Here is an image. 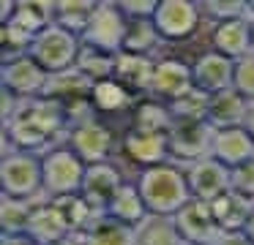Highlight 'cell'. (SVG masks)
Instances as JSON below:
<instances>
[{
	"label": "cell",
	"instance_id": "obj_1",
	"mask_svg": "<svg viewBox=\"0 0 254 245\" xmlns=\"http://www.w3.org/2000/svg\"><path fill=\"white\" fill-rule=\"evenodd\" d=\"M61 134H68L66 106L55 98H33L22 101L8 123H3V139L8 150H22L44 155L52 150V142Z\"/></svg>",
	"mask_w": 254,
	"mask_h": 245
},
{
	"label": "cell",
	"instance_id": "obj_2",
	"mask_svg": "<svg viewBox=\"0 0 254 245\" xmlns=\"http://www.w3.org/2000/svg\"><path fill=\"white\" fill-rule=\"evenodd\" d=\"M134 183L142 194L148 212L156 218H175L189 201H194L186 180V169L172 161L153 169H142Z\"/></svg>",
	"mask_w": 254,
	"mask_h": 245
},
{
	"label": "cell",
	"instance_id": "obj_3",
	"mask_svg": "<svg viewBox=\"0 0 254 245\" xmlns=\"http://www.w3.org/2000/svg\"><path fill=\"white\" fill-rule=\"evenodd\" d=\"M0 188L8 199L36 201V196L44 194V163L41 155L22 150L3 152L0 161Z\"/></svg>",
	"mask_w": 254,
	"mask_h": 245
},
{
	"label": "cell",
	"instance_id": "obj_4",
	"mask_svg": "<svg viewBox=\"0 0 254 245\" xmlns=\"http://www.w3.org/2000/svg\"><path fill=\"white\" fill-rule=\"evenodd\" d=\"M79 52H82V38L77 33L66 30L61 25H50L33 38L30 47V57L41 65L50 76L66 74V71L77 68Z\"/></svg>",
	"mask_w": 254,
	"mask_h": 245
},
{
	"label": "cell",
	"instance_id": "obj_5",
	"mask_svg": "<svg viewBox=\"0 0 254 245\" xmlns=\"http://www.w3.org/2000/svg\"><path fill=\"white\" fill-rule=\"evenodd\" d=\"M41 163H44V196H50V199H66V196L82 194L88 163L68 145L52 147L50 152H44Z\"/></svg>",
	"mask_w": 254,
	"mask_h": 245
},
{
	"label": "cell",
	"instance_id": "obj_6",
	"mask_svg": "<svg viewBox=\"0 0 254 245\" xmlns=\"http://www.w3.org/2000/svg\"><path fill=\"white\" fill-rule=\"evenodd\" d=\"M128 36V19L118 3H96V11L90 16L88 27L79 38L85 47L101 49L110 54H121Z\"/></svg>",
	"mask_w": 254,
	"mask_h": 245
},
{
	"label": "cell",
	"instance_id": "obj_7",
	"mask_svg": "<svg viewBox=\"0 0 254 245\" xmlns=\"http://www.w3.org/2000/svg\"><path fill=\"white\" fill-rule=\"evenodd\" d=\"M216 128L208 120H175L170 136V161H181L186 166L210 158Z\"/></svg>",
	"mask_w": 254,
	"mask_h": 245
},
{
	"label": "cell",
	"instance_id": "obj_8",
	"mask_svg": "<svg viewBox=\"0 0 254 245\" xmlns=\"http://www.w3.org/2000/svg\"><path fill=\"white\" fill-rule=\"evenodd\" d=\"M0 82H3V90L11 93V96H17L19 101H33V98H44L47 96L50 74H47L30 54H22V57L3 60Z\"/></svg>",
	"mask_w": 254,
	"mask_h": 245
},
{
	"label": "cell",
	"instance_id": "obj_9",
	"mask_svg": "<svg viewBox=\"0 0 254 245\" xmlns=\"http://www.w3.org/2000/svg\"><path fill=\"white\" fill-rule=\"evenodd\" d=\"M202 8L191 0H159L153 27L161 41H186L202 25Z\"/></svg>",
	"mask_w": 254,
	"mask_h": 245
},
{
	"label": "cell",
	"instance_id": "obj_10",
	"mask_svg": "<svg viewBox=\"0 0 254 245\" xmlns=\"http://www.w3.org/2000/svg\"><path fill=\"white\" fill-rule=\"evenodd\" d=\"M66 145L82 158L88 166H96V163H107L112 158L118 147V139H115V131L110 128L107 123H101L99 117L96 120H88V123L77 125L66 134Z\"/></svg>",
	"mask_w": 254,
	"mask_h": 245
},
{
	"label": "cell",
	"instance_id": "obj_11",
	"mask_svg": "<svg viewBox=\"0 0 254 245\" xmlns=\"http://www.w3.org/2000/svg\"><path fill=\"white\" fill-rule=\"evenodd\" d=\"M194 90L191 65L183 63L181 57H159L153 68V79L148 87V98H156L161 103H175L183 96Z\"/></svg>",
	"mask_w": 254,
	"mask_h": 245
},
{
	"label": "cell",
	"instance_id": "obj_12",
	"mask_svg": "<svg viewBox=\"0 0 254 245\" xmlns=\"http://www.w3.org/2000/svg\"><path fill=\"white\" fill-rule=\"evenodd\" d=\"M121 152L126 155V161L139 166V172L161 166L170 161V136L128 125L126 134L121 136Z\"/></svg>",
	"mask_w": 254,
	"mask_h": 245
},
{
	"label": "cell",
	"instance_id": "obj_13",
	"mask_svg": "<svg viewBox=\"0 0 254 245\" xmlns=\"http://www.w3.org/2000/svg\"><path fill=\"white\" fill-rule=\"evenodd\" d=\"M191 76H194V90L205 93L208 98L219 96V93L235 87V60L208 49L191 63Z\"/></svg>",
	"mask_w": 254,
	"mask_h": 245
},
{
	"label": "cell",
	"instance_id": "obj_14",
	"mask_svg": "<svg viewBox=\"0 0 254 245\" xmlns=\"http://www.w3.org/2000/svg\"><path fill=\"white\" fill-rule=\"evenodd\" d=\"M186 180L194 199L208 201V204L232 191V172L216 158H205V161L186 166Z\"/></svg>",
	"mask_w": 254,
	"mask_h": 245
},
{
	"label": "cell",
	"instance_id": "obj_15",
	"mask_svg": "<svg viewBox=\"0 0 254 245\" xmlns=\"http://www.w3.org/2000/svg\"><path fill=\"white\" fill-rule=\"evenodd\" d=\"M25 234L33 237L39 245H58V243H63V240H68L74 232H71V226H68V218L63 215L61 204L47 199V201H36Z\"/></svg>",
	"mask_w": 254,
	"mask_h": 245
},
{
	"label": "cell",
	"instance_id": "obj_16",
	"mask_svg": "<svg viewBox=\"0 0 254 245\" xmlns=\"http://www.w3.org/2000/svg\"><path fill=\"white\" fill-rule=\"evenodd\" d=\"M175 223L181 229L186 245H216L221 237V229L216 223L213 212H210L208 201H189L181 212L175 215Z\"/></svg>",
	"mask_w": 254,
	"mask_h": 245
},
{
	"label": "cell",
	"instance_id": "obj_17",
	"mask_svg": "<svg viewBox=\"0 0 254 245\" xmlns=\"http://www.w3.org/2000/svg\"><path fill=\"white\" fill-rule=\"evenodd\" d=\"M210 49L224 54V57H230V60H241L246 54H252L254 52L252 16L213 25V30H210Z\"/></svg>",
	"mask_w": 254,
	"mask_h": 245
},
{
	"label": "cell",
	"instance_id": "obj_18",
	"mask_svg": "<svg viewBox=\"0 0 254 245\" xmlns=\"http://www.w3.org/2000/svg\"><path fill=\"white\" fill-rule=\"evenodd\" d=\"M126 183V177L121 174V169L115 163H96V166H88V174H85V185H82V196L88 199V204L93 210H99L101 215L107 212V204L112 201V196L121 191V185Z\"/></svg>",
	"mask_w": 254,
	"mask_h": 245
},
{
	"label": "cell",
	"instance_id": "obj_19",
	"mask_svg": "<svg viewBox=\"0 0 254 245\" xmlns=\"http://www.w3.org/2000/svg\"><path fill=\"white\" fill-rule=\"evenodd\" d=\"M210 158L224 163L227 169H241L254 161V139L246 134V128H219L213 134V150Z\"/></svg>",
	"mask_w": 254,
	"mask_h": 245
},
{
	"label": "cell",
	"instance_id": "obj_20",
	"mask_svg": "<svg viewBox=\"0 0 254 245\" xmlns=\"http://www.w3.org/2000/svg\"><path fill=\"white\" fill-rule=\"evenodd\" d=\"M88 101H90L96 114H126V112L131 114L139 98H137V93H131L126 85H121L112 76V79L93 82Z\"/></svg>",
	"mask_w": 254,
	"mask_h": 245
},
{
	"label": "cell",
	"instance_id": "obj_21",
	"mask_svg": "<svg viewBox=\"0 0 254 245\" xmlns=\"http://www.w3.org/2000/svg\"><path fill=\"white\" fill-rule=\"evenodd\" d=\"M107 218H112V221L123 223V226H131L137 229L139 223H145L150 218L148 207H145V199L142 194H139L137 183L134 180H126V183L121 185V191H118L115 196H112V201L107 204Z\"/></svg>",
	"mask_w": 254,
	"mask_h": 245
},
{
	"label": "cell",
	"instance_id": "obj_22",
	"mask_svg": "<svg viewBox=\"0 0 254 245\" xmlns=\"http://www.w3.org/2000/svg\"><path fill=\"white\" fill-rule=\"evenodd\" d=\"M156 60L153 54H137V52H121L115 57V79L126 85L137 96H148L150 79H153Z\"/></svg>",
	"mask_w": 254,
	"mask_h": 245
},
{
	"label": "cell",
	"instance_id": "obj_23",
	"mask_svg": "<svg viewBox=\"0 0 254 245\" xmlns=\"http://www.w3.org/2000/svg\"><path fill=\"white\" fill-rule=\"evenodd\" d=\"M249 106H252V101H246L235 87L219 93V96H210L208 98V123L216 131L219 128H241L246 123Z\"/></svg>",
	"mask_w": 254,
	"mask_h": 245
},
{
	"label": "cell",
	"instance_id": "obj_24",
	"mask_svg": "<svg viewBox=\"0 0 254 245\" xmlns=\"http://www.w3.org/2000/svg\"><path fill=\"white\" fill-rule=\"evenodd\" d=\"M131 125L142 131H156V134H170L175 125V114L167 103L156 98H139L131 112Z\"/></svg>",
	"mask_w": 254,
	"mask_h": 245
},
{
	"label": "cell",
	"instance_id": "obj_25",
	"mask_svg": "<svg viewBox=\"0 0 254 245\" xmlns=\"http://www.w3.org/2000/svg\"><path fill=\"white\" fill-rule=\"evenodd\" d=\"M252 207L254 204L243 201L241 196H235L232 191L224 196H219L216 201H210V212H213V218H216L221 232H241V229L246 226L249 215H252Z\"/></svg>",
	"mask_w": 254,
	"mask_h": 245
},
{
	"label": "cell",
	"instance_id": "obj_26",
	"mask_svg": "<svg viewBox=\"0 0 254 245\" xmlns=\"http://www.w3.org/2000/svg\"><path fill=\"white\" fill-rule=\"evenodd\" d=\"M96 11L93 0H63V3H52V25H61L66 30L82 36L88 27L90 16Z\"/></svg>",
	"mask_w": 254,
	"mask_h": 245
},
{
	"label": "cell",
	"instance_id": "obj_27",
	"mask_svg": "<svg viewBox=\"0 0 254 245\" xmlns=\"http://www.w3.org/2000/svg\"><path fill=\"white\" fill-rule=\"evenodd\" d=\"M137 245H186L175 218H156L150 215L137 226Z\"/></svg>",
	"mask_w": 254,
	"mask_h": 245
},
{
	"label": "cell",
	"instance_id": "obj_28",
	"mask_svg": "<svg viewBox=\"0 0 254 245\" xmlns=\"http://www.w3.org/2000/svg\"><path fill=\"white\" fill-rule=\"evenodd\" d=\"M85 245H137V229L104 215L85 232Z\"/></svg>",
	"mask_w": 254,
	"mask_h": 245
},
{
	"label": "cell",
	"instance_id": "obj_29",
	"mask_svg": "<svg viewBox=\"0 0 254 245\" xmlns=\"http://www.w3.org/2000/svg\"><path fill=\"white\" fill-rule=\"evenodd\" d=\"M115 57H118V54L101 52V49H93V47H85V44H82V52H79L77 68L82 71L90 82L112 79V76H115Z\"/></svg>",
	"mask_w": 254,
	"mask_h": 245
},
{
	"label": "cell",
	"instance_id": "obj_30",
	"mask_svg": "<svg viewBox=\"0 0 254 245\" xmlns=\"http://www.w3.org/2000/svg\"><path fill=\"white\" fill-rule=\"evenodd\" d=\"M33 207H36V201H22V199L3 196L0 199V226H3V234H25Z\"/></svg>",
	"mask_w": 254,
	"mask_h": 245
},
{
	"label": "cell",
	"instance_id": "obj_31",
	"mask_svg": "<svg viewBox=\"0 0 254 245\" xmlns=\"http://www.w3.org/2000/svg\"><path fill=\"white\" fill-rule=\"evenodd\" d=\"M161 36L156 33L153 22H128V36L123 52H137V54H153L156 44Z\"/></svg>",
	"mask_w": 254,
	"mask_h": 245
},
{
	"label": "cell",
	"instance_id": "obj_32",
	"mask_svg": "<svg viewBox=\"0 0 254 245\" xmlns=\"http://www.w3.org/2000/svg\"><path fill=\"white\" fill-rule=\"evenodd\" d=\"M199 8H202L205 19H210L213 25L252 16V8H249V3H243V0H221V3H216V0H205V3H199Z\"/></svg>",
	"mask_w": 254,
	"mask_h": 245
},
{
	"label": "cell",
	"instance_id": "obj_33",
	"mask_svg": "<svg viewBox=\"0 0 254 245\" xmlns=\"http://www.w3.org/2000/svg\"><path fill=\"white\" fill-rule=\"evenodd\" d=\"M235 90L254 103V52L235 60Z\"/></svg>",
	"mask_w": 254,
	"mask_h": 245
},
{
	"label": "cell",
	"instance_id": "obj_34",
	"mask_svg": "<svg viewBox=\"0 0 254 245\" xmlns=\"http://www.w3.org/2000/svg\"><path fill=\"white\" fill-rule=\"evenodd\" d=\"M232 194L254 204V161L241 169H232Z\"/></svg>",
	"mask_w": 254,
	"mask_h": 245
},
{
	"label": "cell",
	"instance_id": "obj_35",
	"mask_svg": "<svg viewBox=\"0 0 254 245\" xmlns=\"http://www.w3.org/2000/svg\"><path fill=\"white\" fill-rule=\"evenodd\" d=\"M118 5H121L128 22H153L159 0H121Z\"/></svg>",
	"mask_w": 254,
	"mask_h": 245
},
{
	"label": "cell",
	"instance_id": "obj_36",
	"mask_svg": "<svg viewBox=\"0 0 254 245\" xmlns=\"http://www.w3.org/2000/svg\"><path fill=\"white\" fill-rule=\"evenodd\" d=\"M216 245H254L252 240H249V234L243 232H221V237L216 240Z\"/></svg>",
	"mask_w": 254,
	"mask_h": 245
},
{
	"label": "cell",
	"instance_id": "obj_37",
	"mask_svg": "<svg viewBox=\"0 0 254 245\" xmlns=\"http://www.w3.org/2000/svg\"><path fill=\"white\" fill-rule=\"evenodd\" d=\"M0 245H39V243L33 237H28V234H3Z\"/></svg>",
	"mask_w": 254,
	"mask_h": 245
},
{
	"label": "cell",
	"instance_id": "obj_38",
	"mask_svg": "<svg viewBox=\"0 0 254 245\" xmlns=\"http://www.w3.org/2000/svg\"><path fill=\"white\" fill-rule=\"evenodd\" d=\"M243 128H246V134L254 139V103L249 106V114H246V123H243Z\"/></svg>",
	"mask_w": 254,
	"mask_h": 245
},
{
	"label": "cell",
	"instance_id": "obj_39",
	"mask_svg": "<svg viewBox=\"0 0 254 245\" xmlns=\"http://www.w3.org/2000/svg\"><path fill=\"white\" fill-rule=\"evenodd\" d=\"M58 245H85V234H71L68 240H63V243Z\"/></svg>",
	"mask_w": 254,
	"mask_h": 245
},
{
	"label": "cell",
	"instance_id": "obj_40",
	"mask_svg": "<svg viewBox=\"0 0 254 245\" xmlns=\"http://www.w3.org/2000/svg\"><path fill=\"white\" fill-rule=\"evenodd\" d=\"M243 232H246L249 240L254 243V207H252V215H249V221H246V226H243Z\"/></svg>",
	"mask_w": 254,
	"mask_h": 245
},
{
	"label": "cell",
	"instance_id": "obj_41",
	"mask_svg": "<svg viewBox=\"0 0 254 245\" xmlns=\"http://www.w3.org/2000/svg\"><path fill=\"white\" fill-rule=\"evenodd\" d=\"M252 27H254V16H252Z\"/></svg>",
	"mask_w": 254,
	"mask_h": 245
}]
</instances>
